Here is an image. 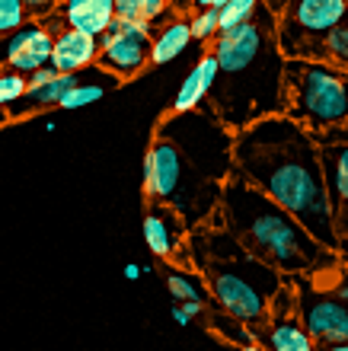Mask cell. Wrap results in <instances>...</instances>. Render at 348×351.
Returning <instances> with one entry per match:
<instances>
[{
	"mask_svg": "<svg viewBox=\"0 0 348 351\" xmlns=\"http://www.w3.org/2000/svg\"><path fill=\"white\" fill-rule=\"evenodd\" d=\"M233 176L266 192L329 250H336V204L323 173L320 141L288 112L256 119L233 134Z\"/></svg>",
	"mask_w": 348,
	"mask_h": 351,
	"instance_id": "cell-1",
	"label": "cell"
},
{
	"mask_svg": "<svg viewBox=\"0 0 348 351\" xmlns=\"http://www.w3.org/2000/svg\"><path fill=\"white\" fill-rule=\"evenodd\" d=\"M218 80L208 106L233 131L288 109V55L278 45V13L266 0L246 23L218 32Z\"/></svg>",
	"mask_w": 348,
	"mask_h": 351,
	"instance_id": "cell-2",
	"label": "cell"
},
{
	"mask_svg": "<svg viewBox=\"0 0 348 351\" xmlns=\"http://www.w3.org/2000/svg\"><path fill=\"white\" fill-rule=\"evenodd\" d=\"M218 217L253 256L275 265L284 278L329 271L342 262L339 252L316 240L288 208L233 173L220 185Z\"/></svg>",
	"mask_w": 348,
	"mask_h": 351,
	"instance_id": "cell-3",
	"label": "cell"
},
{
	"mask_svg": "<svg viewBox=\"0 0 348 351\" xmlns=\"http://www.w3.org/2000/svg\"><path fill=\"white\" fill-rule=\"evenodd\" d=\"M189 252H195L192 265L202 271L218 310L237 316L249 329L266 323L272 300L284 285V275L275 265L253 256L224 223L192 233Z\"/></svg>",
	"mask_w": 348,
	"mask_h": 351,
	"instance_id": "cell-4",
	"label": "cell"
},
{
	"mask_svg": "<svg viewBox=\"0 0 348 351\" xmlns=\"http://www.w3.org/2000/svg\"><path fill=\"white\" fill-rule=\"evenodd\" d=\"M220 185L218 179L205 176L176 147L173 141L154 134L144 157V198L147 202L170 204L185 221L189 230H198L214 221L220 204Z\"/></svg>",
	"mask_w": 348,
	"mask_h": 351,
	"instance_id": "cell-5",
	"label": "cell"
},
{
	"mask_svg": "<svg viewBox=\"0 0 348 351\" xmlns=\"http://www.w3.org/2000/svg\"><path fill=\"white\" fill-rule=\"evenodd\" d=\"M284 112L313 134L348 125V67L329 58H288Z\"/></svg>",
	"mask_w": 348,
	"mask_h": 351,
	"instance_id": "cell-6",
	"label": "cell"
},
{
	"mask_svg": "<svg viewBox=\"0 0 348 351\" xmlns=\"http://www.w3.org/2000/svg\"><path fill=\"white\" fill-rule=\"evenodd\" d=\"M154 134L173 141L195 167L211 179H218V182H224L233 173V134L237 131L224 125L208 102H202V106H195L189 112L170 109V115L156 125Z\"/></svg>",
	"mask_w": 348,
	"mask_h": 351,
	"instance_id": "cell-7",
	"label": "cell"
},
{
	"mask_svg": "<svg viewBox=\"0 0 348 351\" xmlns=\"http://www.w3.org/2000/svg\"><path fill=\"white\" fill-rule=\"evenodd\" d=\"M301 278L294 285L297 294V316L310 332L316 348H329L348 339V262H339L329 271Z\"/></svg>",
	"mask_w": 348,
	"mask_h": 351,
	"instance_id": "cell-8",
	"label": "cell"
},
{
	"mask_svg": "<svg viewBox=\"0 0 348 351\" xmlns=\"http://www.w3.org/2000/svg\"><path fill=\"white\" fill-rule=\"evenodd\" d=\"M278 13V45L288 58H323V38L345 23L348 0H266Z\"/></svg>",
	"mask_w": 348,
	"mask_h": 351,
	"instance_id": "cell-9",
	"label": "cell"
},
{
	"mask_svg": "<svg viewBox=\"0 0 348 351\" xmlns=\"http://www.w3.org/2000/svg\"><path fill=\"white\" fill-rule=\"evenodd\" d=\"M96 61L102 71H109L119 80L138 77L150 64V19L115 16L109 23V32L100 36Z\"/></svg>",
	"mask_w": 348,
	"mask_h": 351,
	"instance_id": "cell-10",
	"label": "cell"
},
{
	"mask_svg": "<svg viewBox=\"0 0 348 351\" xmlns=\"http://www.w3.org/2000/svg\"><path fill=\"white\" fill-rule=\"evenodd\" d=\"M189 227L170 204L154 202V208L144 214V243L156 259H173L179 250H185Z\"/></svg>",
	"mask_w": 348,
	"mask_h": 351,
	"instance_id": "cell-11",
	"label": "cell"
},
{
	"mask_svg": "<svg viewBox=\"0 0 348 351\" xmlns=\"http://www.w3.org/2000/svg\"><path fill=\"white\" fill-rule=\"evenodd\" d=\"M96 55H100V38L73 26H65L51 45V67L65 71V74H80L83 67H90L96 61Z\"/></svg>",
	"mask_w": 348,
	"mask_h": 351,
	"instance_id": "cell-12",
	"label": "cell"
},
{
	"mask_svg": "<svg viewBox=\"0 0 348 351\" xmlns=\"http://www.w3.org/2000/svg\"><path fill=\"white\" fill-rule=\"evenodd\" d=\"M61 19H65V26H73L100 38L109 32V23L115 19V3L112 0H65Z\"/></svg>",
	"mask_w": 348,
	"mask_h": 351,
	"instance_id": "cell-13",
	"label": "cell"
},
{
	"mask_svg": "<svg viewBox=\"0 0 348 351\" xmlns=\"http://www.w3.org/2000/svg\"><path fill=\"white\" fill-rule=\"evenodd\" d=\"M214 80H218V58H214V51H208V55L198 58V64L185 74L183 86H179V93H176V99H173V112H189V109H195V106H202V102L208 99Z\"/></svg>",
	"mask_w": 348,
	"mask_h": 351,
	"instance_id": "cell-14",
	"label": "cell"
},
{
	"mask_svg": "<svg viewBox=\"0 0 348 351\" xmlns=\"http://www.w3.org/2000/svg\"><path fill=\"white\" fill-rule=\"evenodd\" d=\"M189 45H192V26H189V19L176 16L173 23H166V26L150 38V64H156V67L170 64V61H176Z\"/></svg>",
	"mask_w": 348,
	"mask_h": 351,
	"instance_id": "cell-15",
	"label": "cell"
},
{
	"mask_svg": "<svg viewBox=\"0 0 348 351\" xmlns=\"http://www.w3.org/2000/svg\"><path fill=\"white\" fill-rule=\"evenodd\" d=\"M323 150V173L329 185L332 204L348 202V141H326L320 144Z\"/></svg>",
	"mask_w": 348,
	"mask_h": 351,
	"instance_id": "cell-16",
	"label": "cell"
},
{
	"mask_svg": "<svg viewBox=\"0 0 348 351\" xmlns=\"http://www.w3.org/2000/svg\"><path fill=\"white\" fill-rule=\"evenodd\" d=\"M115 84H119V77H112L109 71H102L100 80H80V77H77V84L61 96L58 109H83V106H93V102L102 99Z\"/></svg>",
	"mask_w": 348,
	"mask_h": 351,
	"instance_id": "cell-17",
	"label": "cell"
},
{
	"mask_svg": "<svg viewBox=\"0 0 348 351\" xmlns=\"http://www.w3.org/2000/svg\"><path fill=\"white\" fill-rule=\"evenodd\" d=\"M166 287L176 300H205L208 297V285L198 268H166Z\"/></svg>",
	"mask_w": 348,
	"mask_h": 351,
	"instance_id": "cell-18",
	"label": "cell"
},
{
	"mask_svg": "<svg viewBox=\"0 0 348 351\" xmlns=\"http://www.w3.org/2000/svg\"><path fill=\"white\" fill-rule=\"evenodd\" d=\"M211 329L220 335V339H227V342L233 345H259L256 335H253V329H249L246 323H240L237 316L224 313V310H218V313H211Z\"/></svg>",
	"mask_w": 348,
	"mask_h": 351,
	"instance_id": "cell-19",
	"label": "cell"
},
{
	"mask_svg": "<svg viewBox=\"0 0 348 351\" xmlns=\"http://www.w3.org/2000/svg\"><path fill=\"white\" fill-rule=\"evenodd\" d=\"M29 77L13 71V67H3L0 71V109H13L23 96H26Z\"/></svg>",
	"mask_w": 348,
	"mask_h": 351,
	"instance_id": "cell-20",
	"label": "cell"
},
{
	"mask_svg": "<svg viewBox=\"0 0 348 351\" xmlns=\"http://www.w3.org/2000/svg\"><path fill=\"white\" fill-rule=\"evenodd\" d=\"M189 26H192V38L195 42H214L220 32V13L218 7H198L189 19Z\"/></svg>",
	"mask_w": 348,
	"mask_h": 351,
	"instance_id": "cell-21",
	"label": "cell"
},
{
	"mask_svg": "<svg viewBox=\"0 0 348 351\" xmlns=\"http://www.w3.org/2000/svg\"><path fill=\"white\" fill-rule=\"evenodd\" d=\"M262 0H227V3H220L218 13H220V32H227V29L240 26V23H246L253 13L259 10Z\"/></svg>",
	"mask_w": 348,
	"mask_h": 351,
	"instance_id": "cell-22",
	"label": "cell"
},
{
	"mask_svg": "<svg viewBox=\"0 0 348 351\" xmlns=\"http://www.w3.org/2000/svg\"><path fill=\"white\" fill-rule=\"evenodd\" d=\"M32 10H29L26 0H0V38L10 36L13 29L26 26Z\"/></svg>",
	"mask_w": 348,
	"mask_h": 351,
	"instance_id": "cell-23",
	"label": "cell"
},
{
	"mask_svg": "<svg viewBox=\"0 0 348 351\" xmlns=\"http://www.w3.org/2000/svg\"><path fill=\"white\" fill-rule=\"evenodd\" d=\"M323 58L348 67V26L345 23H339L336 29L326 32V38H323Z\"/></svg>",
	"mask_w": 348,
	"mask_h": 351,
	"instance_id": "cell-24",
	"label": "cell"
},
{
	"mask_svg": "<svg viewBox=\"0 0 348 351\" xmlns=\"http://www.w3.org/2000/svg\"><path fill=\"white\" fill-rule=\"evenodd\" d=\"M115 3V16H125V19H147L144 16V7L141 0H112Z\"/></svg>",
	"mask_w": 348,
	"mask_h": 351,
	"instance_id": "cell-25",
	"label": "cell"
},
{
	"mask_svg": "<svg viewBox=\"0 0 348 351\" xmlns=\"http://www.w3.org/2000/svg\"><path fill=\"white\" fill-rule=\"evenodd\" d=\"M141 7H144V16L154 23V19L160 16L166 7H170V0H141Z\"/></svg>",
	"mask_w": 348,
	"mask_h": 351,
	"instance_id": "cell-26",
	"label": "cell"
},
{
	"mask_svg": "<svg viewBox=\"0 0 348 351\" xmlns=\"http://www.w3.org/2000/svg\"><path fill=\"white\" fill-rule=\"evenodd\" d=\"M336 233H348V202L336 204Z\"/></svg>",
	"mask_w": 348,
	"mask_h": 351,
	"instance_id": "cell-27",
	"label": "cell"
},
{
	"mask_svg": "<svg viewBox=\"0 0 348 351\" xmlns=\"http://www.w3.org/2000/svg\"><path fill=\"white\" fill-rule=\"evenodd\" d=\"M179 304H183V310L189 316H202L205 313V300H179Z\"/></svg>",
	"mask_w": 348,
	"mask_h": 351,
	"instance_id": "cell-28",
	"label": "cell"
},
{
	"mask_svg": "<svg viewBox=\"0 0 348 351\" xmlns=\"http://www.w3.org/2000/svg\"><path fill=\"white\" fill-rule=\"evenodd\" d=\"M336 252H339V259L348 262V233H339V243H336Z\"/></svg>",
	"mask_w": 348,
	"mask_h": 351,
	"instance_id": "cell-29",
	"label": "cell"
},
{
	"mask_svg": "<svg viewBox=\"0 0 348 351\" xmlns=\"http://www.w3.org/2000/svg\"><path fill=\"white\" fill-rule=\"evenodd\" d=\"M173 319H176V323H179V326H189V319H192V316L185 313V310H183V304H179V306H173Z\"/></svg>",
	"mask_w": 348,
	"mask_h": 351,
	"instance_id": "cell-30",
	"label": "cell"
},
{
	"mask_svg": "<svg viewBox=\"0 0 348 351\" xmlns=\"http://www.w3.org/2000/svg\"><path fill=\"white\" fill-rule=\"evenodd\" d=\"M141 271H144V268H141V265H128V268H125V278H128V281H138V278H141Z\"/></svg>",
	"mask_w": 348,
	"mask_h": 351,
	"instance_id": "cell-31",
	"label": "cell"
},
{
	"mask_svg": "<svg viewBox=\"0 0 348 351\" xmlns=\"http://www.w3.org/2000/svg\"><path fill=\"white\" fill-rule=\"evenodd\" d=\"M198 7H218V0H192V10Z\"/></svg>",
	"mask_w": 348,
	"mask_h": 351,
	"instance_id": "cell-32",
	"label": "cell"
},
{
	"mask_svg": "<svg viewBox=\"0 0 348 351\" xmlns=\"http://www.w3.org/2000/svg\"><path fill=\"white\" fill-rule=\"evenodd\" d=\"M7 121H13V119H10V112H7V109H0V128H3Z\"/></svg>",
	"mask_w": 348,
	"mask_h": 351,
	"instance_id": "cell-33",
	"label": "cell"
},
{
	"mask_svg": "<svg viewBox=\"0 0 348 351\" xmlns=\"http://www.w3.org/2000/svg\"><path fill=\"white\" fill-rule=\"evenodd\" d=\"M345 26H348V10H345Z\"/></svg>",
	"mask_w": 348,
	"mask_h": 351,
	"instance_id": "cell-34",
	"label": "cell"
}]
</instances>
